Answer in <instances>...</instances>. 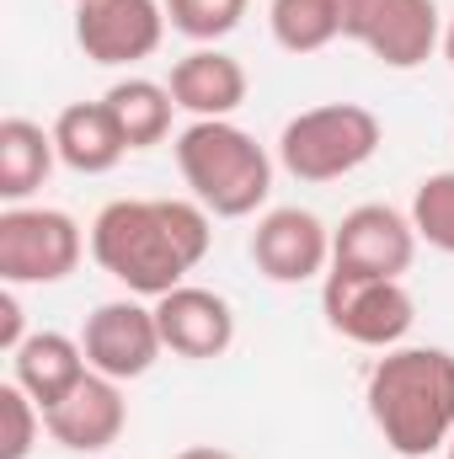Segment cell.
<instances>
[{
	"mask_svg": "<svg viewBox=\"0 0 454 459\" xmlns=\"http://www.w3.org/2000/svg\"><path fill=\"white\" fill-rule=\"evenodd\" d=\"M155 321H161V342L177 358H193V363H209V358H225L235 342V310H230L225 294L214 289H198V283H177L171 294L155 299Z\"/></svg>",
	"mask_w": 454,
	"mask_h": 459,
	"instance_id": "cell-13",
	"label": "cell"
},
{
	"mask_svg": "<svg viewBox=\"0 0 454 459\" xmlns=\"http://www.w3.org/2000/svg\"><path fill=\"white\" fill-rule=\"evenodd\" d=\"M166 38L161 0H81L75 5V43L92 65H139Z\"/></svg>",
	"mask_w": 454,
	"mask_h": 459,
	"instance_id": "cell-10",
	"label": "cell"
},
{
	"mask_svg": "<svg viewBox=\"0 0 454 459\" xmlns=\"http://www.w3.org/2000/svg\"><path fill=\"white\" fill-rule=\"evenodd\" d=\"M251 262L267 283H310L332 273V230L310 209H267L251 230Z\"/></svg>",
	"mask_w": 454,
	"mask_h": 459,
	"instance_id": "cell-11",
	"label": "cell"
},
{
	"mask_svg": "<svg viewBox=\"0 0 454 459\" xmlns=\"http://www.w3.org/2000/svg\"><path fill=\"white\" fill-rule=\"evenodd\" d=\"M59 150H54V128L32 123V117H5L0 123V198L22 204L32 198L48 171H54Z\"/></svg>",
	"mask_w": 454,
	"mask_h": 459,
	"instance_id": "cell-17",
	"label": "cell"
},
{
	"mask_svg": "<svg viewBox=\"0 0 454 459\" xmlns=\"http://www.w3.org/2000/svg\"><path fill=\"white\" fill-rule=\"evenodd\" d=\"M177 459H240V455H230V449H220V444H193V449H182Z\"/></svg>",
	"mask_w": 454,
	"mask_h": 459,
	"instance_id": "cell-24",
	"label": "cell"
},
{
	"mask_svg": "<svg viewBox=\"0 0 454 459\" xmlns=\"http://www.w3.org/2000/svg\"><path fill=\"white\" fill-rule=\"evenodd\" d=\"M177 171L214 220H246L273 193V155L230 117H193L177 134Z\"/></svg>",
	"mask_w": 454,
	"mask_h": 459,
	"instance_id": "cell-3",
	"label": "cell"
},
{
	"mask_svg": "<svg viewBox=\"0 0 454 459\" xmlns=\"http://www.w3.org/2000/svg\"><path fill=\"white\" fill-rule=\"evenodd\" d=\"M102 102H108V113L118 117L128 150H150V144H161V139L171 134V113H177V102H171V86H161V81L128 75V81L108 86Z\"/></svg>",
	"mask_w": 454,
	"mask_h": 459,
	"instance_id": "cell-18",
	"label": "cell"
},
{
	"mask_svg": "<svg viewBox=\"0 0 454 459\" xmlns=\"http://www.w3.org/2000/svg\"><path fill=\"white\" fill-rule=\"evenodd\" d=\"M412 225H417V240H428L433 251L454 256V171H433V177L417 182Z\"/></svg>",
	"mask_w": 454,
	"mask_h": 459,
	"instance_id": "cell-20",
	"label": "cell"
},
{
	"mask_svg": "<svg viewBox=\"0 0 454 459\" xmlns=\"http://www.w3.org/2000/svg\"><path fill=\"white\" fill-rule=\"evenodd\" d=\"M342 38L369 48L385 70H417L444 48L439 0H337Z\"/></svg>",
	"mask_w": 454,
	"mask_h": 459,
	"instance_id": "cell-7",
	"label": "cell"
},
{
	"mask_svg": "<svg viewBox=\"0 0 454 459\" xmlns=\"http://www.w3.org/2000/svg\"><path fill=\"white\" fill-rule=\"evenodd\" d=\"M450 459H454V438H450Z\"/></svg>",
	"mask_w": 454,
	"mask_h": 459,
	"instance_id": "cell-26",
	"label": "cell"
},
{
	"mask_svg": "<svg viewBox=\"0 0 454 459\" xmlns=\"http://www.w3.org/2000/svg\"><path fill=\"white\" fill-rule=\"evenodd\" d=\"M240 16H246V0H166V22L204 48L230 38L240 27Z\"/></svg>",
	"mask_w": 454,
	"mask_h": 459,
	"instance_id": "cell-21",
	"label": "cell"
},
{
	"mask_svg": "<svg viewBox=\"0 0 454 459\" xmlns=\"http://www.w3.org/2000/svg\"><path fill=\"white\" fill-rule=\"evenodd\" d=\"M86 374H92L86 347H81V337H65V332H32L27 342L11 352V379H16L43 411L59 406Z\"/></svg>",
	"mask_w": 454,
	"mask_h": 459,
	"instance_id": "cell-15",
	"label": "cell"
},
{
	"mask_svg": "<svg viewBox=\"0 0 454 459\" xmlns=\"http://www.w3.org/2000/svg\"><path fill=\"white\" fill-rule=\"evenodd\" d=\"M321 316L347 342L390 352V347L406 342V332L417 321V299L406 294L401 278H369V273L332 267L321 283Z\"/></svg>",
	"mask_w": 454,
	"mask_h": 459,
	"instance_id": "cell-5",
	"label": "cell"
},
{
	"mask_svg": "<svg viewBox=\"0 0 454 459\" xmlns=\"http://www.w3.org/2000/svg\"><path fill=\"white\" fill-rule=\"evenodd\" d=\"M444 59H450V65H454V16H450V22H444Z\"/></svg>",
	"mask_w": 454,
	"mask_h": 459,
	"instance_id": "cell-25",
	"label": "cell"
},
{
	"mask_svg": "<svg viewBox=\"0 0 454 459\" xmlns=\"http://www.w3.org/2000/svg\"><path fill=\"white\" fill-rule=\"evenodd\" d=\"M81 347H86V363L97 374L118 379V385L144 379L155 368V358L166 352L155 305H139V299H108V305H97L86 316V326H81Z\"/></svg>",
	"mask_w": 454,
	"mask_h": 459,
	"instance_id": "cell-8",
	"label": "cell"
},
{
	"mask_svg": "<svg viewBox=\"0 0 454 459\" xmlns=\"http://www.w3.org/2000/svg\"><path fill=\"white\" fill-rule=\"evenodd\" d=\"M267 27L284 54H321L342 38V11L337 0H273Z\"/></svg>",
	"mask_w": 454,
	"mask_h": 459,
	"instance_id": "cell-19",
	"label": "cell"
},
{
	"mask_svg": "<svg viewBox=\"0 0 454 459\" xmlns=\"http://www.w3.org/2000/svg\"><path fill=\"white\" fill-rule=\"evenodd\" d=\"M38 433H48L43 428V406L16 379L0 385V459H27L38 449Z\"/></svg>",
	"mask_w": 454,
	"mask_h": 459,
	"instance_id": "cell-22",
	"label": "cell"
},
{
	"mask_svg": "<svg viewBox=\"0 0 454 459\" xmlns=\"http://www.w3.org/2000/svg\"><path fill=\"white\" fill-rule=\"evenodd\" d=\"M214 214L198 198H118L92 220V256L134 299H161L209 256Z\"/></svg>",
	"mask_w": 454,
	"mask_h": 459,
	"instance_id": "cell-1",
	"label": "cell"
},
{
	"mask_svg": "<svg viewBox=\"0 0 454 459\" xmlns=\"http://www.w3.org/2000/svg\"><path fill=\"white\" fill-rule=\"evenodd\" d=\"M32 332H27V316H22V299H16V289L5 283L0 289V347L5 352H16V347L27 342Z\"/></svg>",
	"mask_w": 454,
	"mask_h": 459,
	"instance_id": "cell-23",
	"label": "cell"
},
{
	"mask_svg": "<svg viewBox=\"0 0 454 459\" xmlns=\"http://www.w3.org/2000/svg\"><path fill=\"white\" fill-rule=\"evenodd\" d=\"M43 428L70 455H102V449H113L118 438H123V428H128V401H123L118 379L92 368L59 406L43 411Z\"/></svg>",
	"mask_w": 454,
	"mask_h": 459,
	"instance_id": "cell-12",
	"label": "cell"
},
{
	"mask_svg": "<svg viewBox=\"0 0 454 459\" xmlns=\"http://www.w3.org/2000/svg\"><path fill=\"white\" fill-rule=\"evenodd\" d=\"M171 102L182 108V113L193 117H230L240 102H246V65L225 54V48H193V54H182L177 65H171Z\"/></svg>",
	"mask_w": 454,
	"mask_h": 459,
	"instance_id": "cell-14",
	"label": "cell"
},
{
	"mask_svg": "<svg viewBox=\"0 0 454 459\" xmlns=\"http://www.w3.org/2000/svg\"><path fill=\"white\" fill-rule=\"evenodd\" d=\"M54 150L70 171L81 177H108L118 160L128 155V139L108 113V102H70L54 117Z\"/></svg>",
	"mask_w": 454,
	"mask_h": 459,
	"instance_id": "cell-16",
	"label": "cell"
},
{
	"mask_svg": "<svg viewBox=\"0 0 454 459\" xmlns=\"http://www.w3.org/2000/svg\"><path fill=\"white\" fill-rule=\"evenodd\" d=\"M417 262V225L412 214L390 204H358L332 230V267L369 273V278H401Z\"/></svg>",
	"mask_w": 454,
	"mask_h": 459,
	"instance_id": "cell-9",
	"label": "cell"
},
{
	"mask_svg": "<svg viewBox=\"0 0 454 459\" xmlns=\"http://www.w3.org/2000/svg\"><path fill=\"white\" fill-rule=\"evenodd\" d=\"M75 5H81V0H75Z\"/></svg>",
	"mask_w": 454,
	"mask_h": 459,
	"instance_id": "cell-27",
	"label": "cell"
},
{
	"mask_svg": "<svg viewBox=\"0 0 454 459\" xmlns=\"http://www.w3.org/2000/svg\"><path fill=\"white\" fill-rule=\"evenodd\" d=\"M385 144V128L380 117L358 102H321V108H305L284 123L278 134V166L294 177V182H342L353 177L358 166L374 160V150Z\"/></svg>",
	"mask_w": 454,
	"mask_h": 459,
	"instance_id": "cell-4",
	"label": "cell"
},
{
	"mask_svg": "<svg viewBox=\"0 0 454 459\" xmlns=\"http://www.w3.org/2000/svg\"><path fill=\"white\" fill-rule=\"evenodd\" d=\"M81 225L65 209H22L11 204L0 214V283L32 289V283H65L81 267Z\"/></svg>",
	"mask_w": 454,
	"mask_h": 459,
	"instance_id": "cell-6",
	"label": "cell"
},
{
	"mask_svg": "<svg viewBox=\"0 0 454 459\" xmlns=\"http://www.w3.org/2000/svg\"><path fill=\"white\" fill-rule=\"evenodd\" d=\"M369 422L385 449L428 459L454 438V352L450 347H390L363 385Z\"/></svg>",
	"mask_w": 454,
	"mask_h": 459,
	"instance_id": "cell-2",
	"label": "cell"
}]
</instances>
